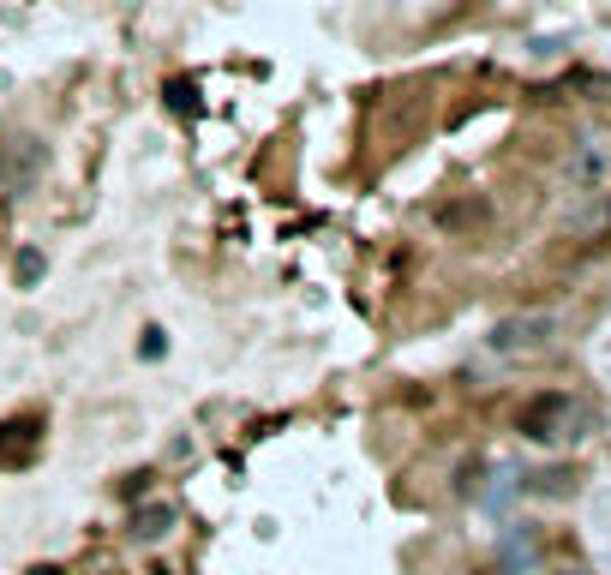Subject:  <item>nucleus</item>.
I'll return each mask as SVG.
<instances>
[{
  "label": "nucleus",
  "mask_w": 611,
  "mask_h": 575,
  "mask_svg": "<svg viewBox=\"0 0 611 575\" xmlns=\"http://www.w3.org/2000/svg\"><path fill=\"white\" fill-rule=\"evenodd\" d=\"M558 342V312H510L486 330V348L498 360H534Z\"/></svg>",
  "instance_id": "obj_1"
},
{
  "label": "nucleus",
  "mask_w": 611,
  "mask_h": 575,
  "mask_svg": "<svg viewBox=\"0 0 611 575\" xmlns=\"http://www.w3.org/2000/svg\"><path fill=\"white\" fill-rule=\"evenodd\" d=\"M582 426H588L582 420V402L564 396V390H546V396H534L522 408V438H534V444H576Z\"/></svg>",
  "instance_id": "obj_2"
},
{
  "label": "nucleus",
  "mask_w": 611,
  "mask_h": 575,
  "mask_svg": "<svg viewBox=\"0 0 611 575\" xmlns=\"http://www.w3.org/2000/svg\"><path fill=\"white\" fill-rule=\"evenodd\" d=\"M42 168H48V144H42L36 132H12V138L0 144V186H6L12 198H24V192L42 180Z\"/></svg>",
  "instance_id": "obj_3"
},
{
  "label": "nucleus",
  "mask_w": 611,
  "mask_h": 575,
  "mask_svg": "<svg viewBox=\"0 0 611 575\" xmlns=\"http://www.w3.org/2000/svg\"><path fill=\"white\" fill-rule=\"evenodd\" d=\"M611 174V150L606 144H576V156H570V186H582V192H600Z\"/></svg>",
  "instance_id": "obj_4"
},
{
  "label": "nucleus",
  "mask_w": 611,
  "mask_h": 575,
  "mask_svg": "<svg viewBox=\"0 0 611 575\" xmlns=\"http://www.w3.org/2000/svg\"><path fill=\"white\" fill-rule=\"evenodd\" d=\"M168 528H174V510H168V504H144V510L132 516V534H138V540H162Z\"/></svg>",
  "instance_id": "obj_5"
},
{
  "label": "nucleus",
  "mask_w": 611,
  "mask_h": 575,
  "mask_svg": "<svg viewBox=\"0 0 611 575\" xmlns=\"http://www.w3.org/2000/svg\"><path fill=\"white\" fill-rule=\"evenodd\" d=\"M36 270H42V258H36V252H18V288H30Z\"/></svg>",
  "instance_id": "obj_6"
},
{
  "label": "nucleus",
  "mask_w": 611,
  "mask_h": 575,
  "mask_svg": "<svg viewBox=\"0 0 611 575\" xmlns=\"http://www.w3.org/2000/svg\"><path fill=\"white\" fill-rule=\"evenodd\" d=\"M36 575H60V570H36Z\"/></svg>",
  "instance_id": "obj_7"
},
{
  "label": "nucleus",
  "mask_w": 611,
  "mask_h": 575,
  "mask_svg": "<svg viewBox=\"0 0 611 575\" xmlns=\"http://www.w3.org/2000/svg\"><path fill=\"white\" fill-rule=\"evenodd\" d=\"M570 575H588V570H570Z\"/></svg>",
  "instance_id": "obj_8"
}]
</instances>
